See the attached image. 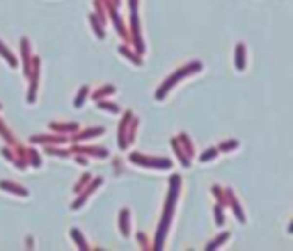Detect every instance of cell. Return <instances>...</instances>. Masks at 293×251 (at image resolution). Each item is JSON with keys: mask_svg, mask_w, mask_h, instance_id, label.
Listing matches in <instances>:
<instances>
[{"mask_svg": "<svg viewBox=\"0 0 293 251\" xmlns=\"http://www.w3.org/2000/svg\"><path fill=\"white\" fill-rule=\"evenodd\" d=\"M131 213H128V208H121V217H119V231H121V235L128 237V233H131Z\"/></svg>", "mask_w": 293, "mask_h": 251, "instance_id": "obj_4", "label": "cell"}, {"mask_svg": "<svg viewBox=\"0 0 293 251\" xmlns=\"http://www.w3.org/2000/svg\"><path fill=\"white\" fill-rule=\"evenodd\" d=\"M215 224H218V226H222V224H225V217H222V206L215 208Z\"/></svg>", "mask_w": 293, "mask_h": 251, "instance_id": "obj_18", "label": "cell"}, {"mask_svg": "<svg viewBox=\"0 0 293 251\" xmlns=\"http://www.w3.org/2000/svg\"><path fill=\"white\" fill-rule=\"evenodd\" d=\"M199 69H202V64H199V62H190L188 67L179 69L176 73H172V75H170V78H167L165 82H163V87H160V89H158V91H156V98H158V101H163V98H165V94H167V91H170V89H172L174 85H176V82H179L181 78H183V75L195 73V71H199Z\"/></svg>", "mask_w": 293, "mask_h": 251, "instance_id": "obj_1", "label": "cell"}, {"mask_svg": "<svg viewBox=\"0 0 293 251\" xmlns=\"http://www.w3.org/2000/svg\"><path fill=\"white\" fill-rule=\"evenodd\" d=\"M131 160L136 164H147V167H170V160H149V158H142L140 153H133L131 155Z\"/></svg>", "mask_w": 293, "mask_h": 251, "instance_id": "obj_3", "label": "cell"}, {"mask_svg": "<svg viewBox=\"0 0 293 251\" xmlns=\"http://www.w3.org/2000/svg\"><path fill=\"white\" fill-rule=\"evenodd\" d=\"M98 185H101V178H97V180H94V185H92V187H90V190H87V192H85V194H83V197H80V199L76 201L74 206H71V210H78V208L83 206L85 201H87V197H90V194H92V192H94V190H97Z\"/></svg>", "mask_w": 293, "mask_h": 251, "instance_id": "obj_9", "label": "cell"}, {"mask_svg": "<svg viewBox=\"0 0 293 251\" xmlns=\"http://www.w3.org/2000/svg\"><path fill=\"white\" fill-rule=\"evenodd\" d=\"M0 55H2V57H5V59H7V62H9V67H12V69H16V67H19V62H16V57H14V55H12V53L7 51V46L2 44V41H0Z\"/></svg>", "mask_w": 293, "mask_h": 251, "instance_id": "obj_10", "label": "cell"}, {"mask_svg": "<svg viewBox=\"0 0 293 251\" xmlns=\"http://www.w3.org/2000/svg\"><path fill=\"white\" fill-rule=\"evenodd\" d=\"M236 146H238V142H227V144H222L218 151H232V148H236Z\"/></svg>", "mask_w": 293, "mask_h": 251, "instance_id": "obj_22", "label": "cell"}, {"mask_svg": "<svg viewBox=\"0 0 293 251\" xmlns=\"http://www.w3.org/2000/svg\"><path fill=\"white\" fill-rule=\"evenodd\" d=\"M105 94H115V87H103L101 91H97V94H94V98H101V96H105Z\"/></svg>", "mask_w": 293, "mask_h": 251, "instance_id": "obj_20", "label": "cell"}, {"mask_svg": "<svg viewBox=\"0 0 293 251\" xmlns=\"http://www.w3.org/2000/svg\"><path fill=\"white\" fill-rule=\"evenodd\" d=\"M32 64H35V73H32V85H30V94H28V98H30V103H35V94H37V80H39V59H35Z\"/></svg>", "mask_w": 293, "mask_h": 251, "instance_id": "obj_7", "label": "cell"}, {"mask_svg": "<svg viewBox=\"0 0 293 251\" xmlns=\"http://www.w3.org/2000/svg\"><path fill=\"white\" fill-rule=\"evenodd\" d=\"M90 23H92V28H94V32H97V37H98V39H103V37H105V32L101 30V25H98V21H97V16H94V14H90Z\"/></svg>", "mask_w": 293, "mask_h": 251, "instance_id": "obj_14", "label": "cell"}, {"mask_svg": "<svg viewBox=\"0 0 293 251\" xmlns=\"http://www.w3.org/2000/svg\"><path fill=\"white\" fill-rule=\"evenodd\" d=\"M119 53H121V55H124V57L133 59V64H136V67H140V64H142V59H140V55H133V53L128 51L126 46H119Z\"/></svg>", "mask_w": 293, "mask_h": 251, "instance_id": "obj_12", "label": "cell"}, {"mask_svg": "<svg viewBox=\"0 0 293 251\" xmlns=\"http://www.w3.org/2000/svg\"><path fill=\"white\" fill-rule=\"evenodd\" d=\"M98 108H103V110H110V112H117V110H119L117 105H113V103H105V101H98Z\"/></svg>", "mask_w": 293, "mask_h": 251, "instance_id": "obj_19", "label": "cell"}, {"mask_svg": "<svg viewBox=\"0 0 293 251\" xmlns=\"http://www.w3.org/2000/svg\"><path fill=\"white\" fill-rule=\"evenodd\" d=\"M234 64H236V71H243V69H245V44L236 46V59H234Z\"/></svg>", "mask_w": 293, "mask_h": 251, "instance_id": "obj_6", "label": "cell"}, {"mask_svg": "<svg viewBox=\"0 0 293 251\" xmlns=\"http://www.w3.org/2000/svg\"><path fill=\"white\" fill-rule=\"evenodd\" d=\"M0 190H9V194H19V197H28L25 187H21V185H16V183H7V180L0 183Z\"/></svg>", "mask_w": 293, "mask_h": 251, "instance_id": "obj_5", "label": "cell"}, {"mask_svg": "<svg viewBox=\"0 0 293 251\" xmlns=\"http://www.w3.org/2000/svg\"><path fill=\"white\" fill-rule=\"evenodd\" d=\"M69 235H71V240L78 244V249H80V251H87V249H90V247H87V242H85V237L80 235V231H78V229H71V231H69Z\"/></svg>", "mask_w": 293, "mask_h": 251, "instance_id": "obj_8", "label": "cell"}, {"mask_svg": "<svg viewBox=\"0 0 293 251\" xmlns=\"http://www.w3.org/2000/svg\"><path fill=\"white\" fill-rule=\"evenodd\" d=\"M131 32H133V41H136L137 53L142 55V53H144V44H142V37H140V18H137L136 14L131 16Z\"/></svg>", "mask_w": 293, "mask_h": 251, "instance_id": "obj_2", "label": "cell"}, {"mask_svg": "<svg viewBox=\"0 0 293 251\" xmlns=\"http://www.w3.org/2000/svg\"><path fill=\"white\" fill-rule=\"evenodd\" d=\"M53 128H58V130H76L78 126H76V124H67V126H55V124H53Z\"/></svg>", "mask_w": 293, "mask_h": 251, "instance_id": "obj_23", "label": "cell"}, {"mask_svg": "<svg viewBox=\"0 0 293 251\" xmlns=\"http://www.w3.org/2000/svg\"><path fill=\"white\" fill-rule=\"evenodd\" d=\"M227 240H229V233H222L220 237H215V240H211L209 244H206V251H213V249H220V244H225Z\"/></svg>", "mask_w": 293, "mask_h": 251, "instance_id": "obj_11", "label": "cell"}, {"mask_svg": "<svg viewBox=\"0 0 293 251\" xmlns=\"http://www.w3.org/2000/svg\"><path fill=\"white\" fill-rule=\"evenodd\" d=\"M87 91H90V89H87V87H83V89H80V91H78V96H76V101H74V105H76V108H83L85 98H87Z\"/></svg>", "mask_w": 293, "mask_h": 251, "instance_id": "obj_15", "label": "cell"}, {"mask_svg": "<svg viewBox=\"0 0 293 251\" xmlns=\"http://www.w3.org/2000/svg\"><path fill=\"white\" fill-rule=\"evenodd\" d=\"M32 142H64L62 137H32Z\"/></svg>", "mask_w": 293, "mask_h": 251, "instance_id": "obj_21", "label": "cell"}, {"mask_svg": "<svg viewBox=\"0 0 293 251\" xmlns=\"http://www.w3.org/2000/svg\"><path fill=\"white\" fill-rule=\"evenodd\" d=\"M131 9H133V12L137 9V0H131Z\"/></svg>", "mask_w": 293, "mask_h": 251, "instance_id": "obj_25", "label": "cell"}, {"mask_svg": "<svg viewBox=\"0 0 293 251\" xmlns=\"http://www.w3.org/2000/svg\"><path fill=\"white\" fill-rule=\"evenodd\" d=\"M172 146H174V151L179 153V160H181V164H183V167H188V164H190V160H188V158H186V153H183V151H181V148H179V144H176V142H172Z\"/></svg>", "mask_w": 293, "mask_h": 251, "instance_id": "obj_17", "label": "cell"}, {"mask_svg": "<svg viewBox=\"0 0 293 251\" xmlns=\"http://www.w3.org/2000/svg\"><path fill=\"white\" fill-rule=\"evenodd\" d=\"M137 240H140V242H142V249H149V242H147V240H144V235H137Z\"/></svg>", "mask_w": 293, "mask_h": 251, "instance_id": "obj_24", "label": "cell"}, {"mask_svg": "<svg viewBox=\"0 0 293 251\" xmlns=\"http://www.w3.org/2000/svg\"><path fill=\"white\" fill-rule=\"evenodd\" d=\"M110 16H113L115 25H117V32H119L121 37H126V30H124V23H121V18L117 16V12H115V7H110Z\"/></svg>", "mask_w": 293, "mask_h": 251, "instance_id": "obj_13", "label": "cell"}, {"mask_svg": "<svg viewBox=\"0 0 293 251\" xmlns=\"http://www.w3.org/2000/svg\"><path fill=\"white\" fill-rule=\"evenodd\" d=\"M218 153H220L218 148H209V151H204V153L199 155V160H202V162H209V160H213Z\"/></svg>", "mask_w": 293, "mask_h": 251, "instance_id": "obj_16", "label": "cell"}]
</instances>
